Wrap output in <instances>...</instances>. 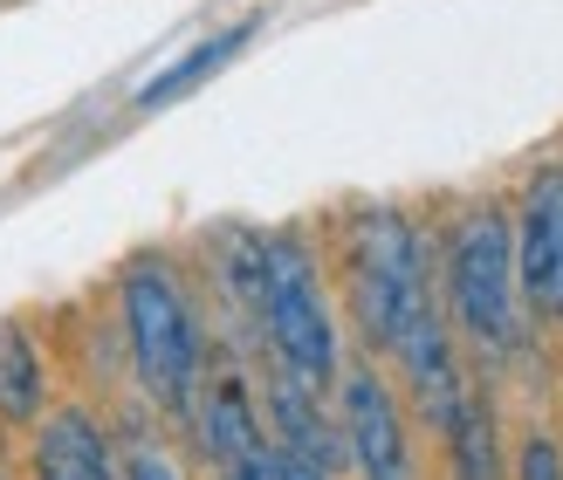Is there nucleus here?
<instances>
[{"mask_svg": "<svg viewBox=\"0 0 563 480\" xmlns=\"http://www.w3.org/2000/svg\"><path fill=\"white\" fill-rule=\"evenodd\" d=\"M351 302L357 323L378 350H399L406 336L433 316V289H427V247L406 213H357L351 227Z\"/></svg>", "mask_w": 563, "mask_h": 480, "instance_id": "nucleus-1", "label": "nucleus"}, {"mask_svg": "<svg viewBox=\"0 0 563 480\" xmlns=\"http://www.w3.org/2000/svg\"><path fill=\"white\" fill-rule=\"evenodd\" d=\"M124 336H131V364L145 391L165 412H192L200 391V323L186 309V289L165 261H131L124 268Z\"/></svg>", "mask_w": 563, "mask_h": 480, "instance_id": "nucleus-2", "label": "nucleus"}, {"mask_svg": "<svg viewBox=\"0 0 563 480\" xmlns=\"http://www.w3.org/2000/svg\"><path fill=\"white\" fill-rule=\"evenodd\" d=\"M262 330L282 357V378L323 391L336 378V330L323 309V281L302 241H262Z\"/></svg>", "mask_w": 563, "mask_h": 480, "instance_id": "nucleus-3", "label": "nucleus"}, {"mask_svg": "<svg viewBox=\"0 0 563 480\" xmlns=\"http://www.w3.org/2000/svg\"><path fill=\"white\" fill-rule=\"evenodd\" d=\"M446 302L482 350L516 344V227L501 206H474L446 241Z\"/></svg>", "mask_w": 563, "mask_h": 480, "instance_id": "nucleus-4", "label": "nucleus"}, {"mask_svg": "<svg viewBox=\"0 0 563 480\" xmlns=\"http://www.w3.org/2000/svg\"><path fill=\"white\" fill-rule=\"evenodd\" d=\"M344 454L364 480H412V439L406 418L391 405V391L378 384V371H351L344 378Z\"/></svg>", "mask_w": 563, "mask_h": 480, "instance_id": "nucleus-5", "label": "nucleus"}, {"mask_svg": "<svg viewBox=\"0 0 563 480\" xmlns=\"http://www.w3.org/2000/svg\"><path fill=\"white\" fill-rule=\"evenodd\" d=\"M556 289H563V165H543L516 220V295L556 309Z\"/></svg>", "mask_w": 563, "mask_h": 480, "instance_id": "nucleus-6", "label": "nucleus"}, {"mask_svg": "<svg viewBox=\"0 0 563 480\" xmlns=\"http://www.w3.org/2000/svg\"><path fill=\"white\" fill-rule=\"evenodd\" d=\"M406 364V384H412V405H419V418L440 433L446 418H454V405H461V391H467V378H461V357H454V344H446V323L440 316H427L399 350H391Z\"/></svg>", "mask_w": 563, "mask_h": 480, "instance_id": "nucleus-7", "label": "nucleus"}, {"mask_svg": "<svg viewBox=\"0 0 563 480\" xmlns=\"http://www.w3.org/2000/svg\"><path fill=\"white\" fill-rule=\"evenodd\" d=\"M35 480H118V454L82 405H63L35 433Z\"/></svg>", "mask_w": 563, "mask_h": 480, "instance_id": "nucleus-8", "label": "nucleus"}, {"mask_svg": "<svg viewBox=\"0 0 563 480\" xmlns=\"http://www.w3.org/2000/svg\"><path fill=\"white\" fill-rule=\"evenodd\" d=\"M268 418H275V454L309 460V467H323V473L351 467L344 433H336L330 418H323V405H317V391H309V384L275 378V391H268Z\"/></svg>", "mask_w": 563, "mask_h": 480, "instance_id": "nucleus-9", "label": "nucleus"}, {"mask_svg": "<svg viewBox=\"0 0 563 480\" xmlns=\"http://www.w3.org/2000/svg\"><path fill=\"white\" fill-rule=\"evenodd\" d=\"M192 418H200V446H207L213 467L247 454V446H262V418H255V405H247V384L234 371H220V378H207L200 391H192Z\"/></svg>", "mask_w": 563, "mask_h": 480, "instance_id": "nucleus-10", "label": "nucleus"}, {"mask_svg": "<svg viewBox=\"0 0 563 480\" xmlns=\"http://www.w3.org/2000/svg\"><path fill=\"white\" fill-rule=\"evenodd\" d=\"M446 439V460H454V480H509V467H501V433H495V412L482 391H461V405L454 418L440 426Z\"/></svg>", "mask_w": 563, "mask_h": 480, "instance_id": "nucleus-11", "label": "nucleus"}, {"mask_svg": "<svg viewBox=\"0 0 563 480\" xmlns=\"http://www.w3.org/2000/svg\"><path fill=\"white\" fill-rule=\"evenodd\" d=\"M247 35H255V21H234L228 35H207L200 48H186L165 76H152L145 90H137V110H158V103H173V97H186V90H200V82L213 76V69H228L234 55L247 48Z\"/></svg>", "mask_w": 563, "mask_h": 480, "instance_id": "nucleus-12", "label": "nucleus"}, {"mask_svg": "<svg viewBox=\"0 0 563 480\" xmlns=\"http://www.w3.org/2000/svg\"><path fill=\"white\" fill-rule=\"evenodd\" d=\"M42 350L35 336H27L21 323H0V418H14V426H27V418H42Z\"/></svg>", "mask_w": 563, "mask_h": 480, "instance_id": "nucleus-13", "label": "nucleus"}, {"mask_svg": "<svg viewBox=\"0 0 563 480\" xmlns=\"http://www.w3.org/2000/svg\"><path fill=\"white\" fill-rule=\"evenodd\" d=\"M220 480H282V454L262 439V446H247V454H234V460H220L213 467Z\"/></svg>", "mask_w": 563, "mask_h": 480, "instance_id": "nucleus-14", "label": "nucleus"}, {"mask_svg": "<svg viewBox=\"0 0 563 480\" xmlns=\"http://www.w3.org/2000/svg\"><path fill=\"white\" fill-rule=\"evenodd\" d=\"M516 480H563V454H556V439H529L522 446V460H516Z\"/></svg>", "mask_w": 563, "mask_h": 480, "instance_id": "nucleus-15", "label": "nucleus"}, {"mask_svg": "<svg viewBox=\"0 0 563 480\" xmlns=\"http://www.w3.org/2000/svg\"><path fill=\"white\" fill-rule=\"evenodd\" d=\"M124 480H179V473H173V460H165V454H152V446H145V454L124 460Z\"/></svg>", "mask_w": 563, "mask_h": 480, "instance_id": "nucleus-16", "label": "nucleus"}, {"mask_svg": "<svg viewBox=\"0 0 563 480\" xmlns=\"http://www.w3.org/2000/svg\"><path fill=\"white\" fill-rule=\"evenodd\" d=\"M282 480H330L323 467H309V460H289V454H282Z\"/></svg>", "mask_w": 563, "mask_h": 480, "instance_id": "nucleus-17", "label": "nucleus"}, {"mask_svg": "<svg viewBox=\"0 0 563 480\" xmlns=\"http://www.w3.org/2000/svg\"><path fill=\"white\" fill-rule=\"evenodd\" d=\"M550 316H563V289H556V309H550Z\"/></svg>", "mask_w": 563, "mask_h": 480, "instance_id": "nucleus-18", "label": "nucleus"}, {"mask_svg": "<svg viewBox=\"0 0 563 480\" xmlns=\"http://www.w3.org/2000/svg\"><path fill=\"white\" fill-rule=\"evenodd\" d=\"M0 480H8V473H0Z\"/></svg>", "mask_w": 563, "mask_h": 480, "instance_id": "nucleus-19", "label": "nucleus"}]
</instances>
